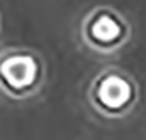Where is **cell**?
Masks as SVG:
<instances>
[{"mask_svg": "<svg viewBox=\"0 0 146 140\" xmlns=\"http://www.w3.org/2000/svg\"><path fill=\"white\" fill-rule=\"evenodd\" d=\"M92 100L104 112L121 114L135 100V86L116 70L104 72L92 86Z\"/></svg>", "mask_w": 146, "mask_h": 140, "instance_id": "6da1fadb", "label": "cell"}, {"mask_svg": "<svg viewBox=\"0 0 146 140\" xmlns=\"http://www.w3.org/2000/svg\"><path fill=\"white\" fill-rule=\"evenodd\" d=\"M39 74V61L27 53L9 55L0 61V84L13 95H25L34 89Z\"/></svg>", "mask_w": 146, "mask_h": 140, "instance_id": "7a4b0ae2", "label": "cell"}, {"mask_svg": "<svg viewBox=\"0 0 146 140\" xmlns=\"http://www.w3.org/2000/svg\"><path fill=\"white\" fill-rule=\"evenodd\" d=\"M127 35L123 19L113 11H97L86 23V37L93 46L100 49H111L121 44Z\"/></svg>", "mask_w": 146, "mask_h": 140, "instance_id": "3957f363", "label": "cell"}]
</instances>
